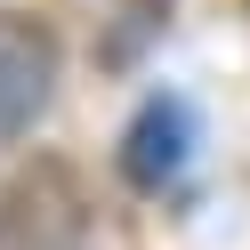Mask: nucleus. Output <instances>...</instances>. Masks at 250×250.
Segmentation results:
<instances>
[{
	"instance_id": "f257e3e1",
	"label": "nucleus",
	"mask_w": 250,
	"mask_h": 250,
	"mask_svg": "<svg viewBox=\"0 0 250 250\" xmlns=\"http://www.w3.org/2000/svg\"><path fill=\"white\" fill-rule=\"evenodd\" d=\"M57 81H65V49L41 17L24 8H0V153L24 146V137L49 121Z\"/></svg>"
},
{
	"instance_id": "f03ea898",
	"label": "nucleus",
	"mask_w": 250,
	"mask_h": 250,
	"mask_svg": "<svg viewBox=\"0 0 250 250\" xmlns=\"http://www.w3.org/2000/svg\"><path fill=\"white\" fill-rule=\"evenodd\" d=\"M194 146H202V113L178 97V89H153V97H137V113L121 121L113 169L137 186V194H162V186H178V178H186Z\"/></svg>"
}]
</instances>
